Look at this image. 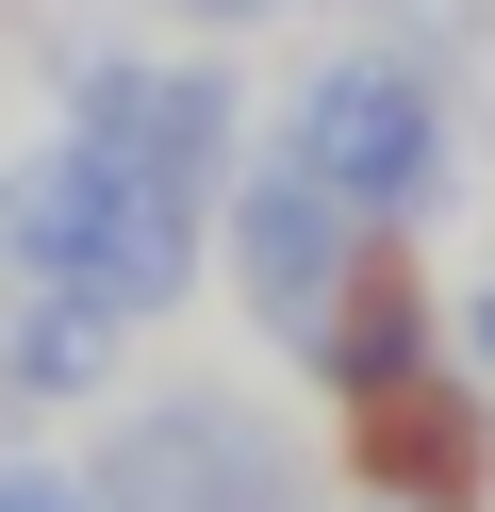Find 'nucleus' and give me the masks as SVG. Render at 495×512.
Here are the masks:
<instances>
[{
    "label": "nucleus",
    "mask_w": 495,
    "mask_h": 512,
    "mask_svg": "<svg viewBox=\"0 0 495 512\" xmlns=\"http://www.w3.org/2000/svg\"><path fill=\"white\" fill-rule=\"evenodd\" d=\"M83 479H99V512H314V446H297L281 413L215 397V380L132 397Z\"/></svg>",
    "instance_id": "nucleus-3"
},
{
    "label": "nucleus",
    "mask_w": 495,
    "mask_h": 512,
    "mask_svg": "<svg viewBox=\"0 0 495 512\" xmlns=\"http://www.w3.org/2000/svg\"><path fill=\"white\" fill-rule=\"evenodd\" d=\"M0 512H99L83 463H0Z\"/></svg>",
    "instance_id": "nucleus-10"
},
{
    "label": "nucleus",
    "mask_w": 495,
    "mask_h": 512,
    "mask_svg": "<svg viewBox=\"0 0 495 512\" xmlns=\"http://www.w3.org/2000/svg\"><path fill=\"white\" fill-rule=\"evenodd\" d=\"M347 265H363V199H330L297 149L264 182H231V281H248L264 331H314V314L347 298Z\"/></svg>",
    "instance_id": "nucleus-4"
},
{
    "label": "nucleus",
    "mask_w": 495,
    "mask_h": 512,
    "mask_svg": "<svg viewBox=\"0 0 495 512\" xmlns=\"http://www.w3.org/2000/svg\"><path fill=\"white\" fill-rule=\"evenodd\" d=\"M0 248H17L33 281H83V298H116L132 331H149V314H182V281H198V199H182V182H149L132 149L66 133L50 166H17V182H0Z\"/></svg>",
    "instance_id": "nucleus-1"
},
{
    "label": "nucleus",
    "mask_w": 495,
    "mask_h": 512,
    "mask_svg": "<svg viewBox=\"0 0 495 512\" xmlns=\"http://www.w3.org/2000/svg\"><path fill=\"white\" fill-rule=\"evenodd\" d=\"M446 50H413V34H347L314 83H297V166L330 182V199H363V215H429L462 182V133H446Z\"/></svg>",
    "instance_id": "nucleus-2"
},
{
    "label": "nucleus",
    "mask_w": 495,
    "mask_h": 512,
    "mask_svg": "<svg viewBox=\"0 0 495 512\" xmlns=\"http://www.w3.org/2000/svg\"><path fill=\"white\" fill-rule=\"evenodd\" d=\"M347 17H380V34H413V50H479L495 0H347Z\"/></svg>",
    "instance_id": "nucleus-9"
},
{
    "label": "nucleus",
    "mask_w": 495,
    "mask_h": 512,
    "mask_svg": "<svg viewBox=\"0 0 495 512\" xmlns=\"http://www.w3.org/2000/svg\"><path fill=\"white\" fill-rule=\"evenodd\" d=\"M99 149H132V166L182 182V199H231V67H149V100H132Z\"/></svg>",
    "instance_id": "nucleus-6"
},
{
    "label": "nucleus",
    "mask_w": 495,
    "mask_h": 512,
    "mask_svg": "<svg viewBox=\"0 0 495 512\" xmlns=\"http://www.w3.org/2000/svg\"><path fill=\"white\" fill-rule=\"evenodd\" d=\"M363 446H396V512H446L462 479H479V397H462V380H380V397H363Z\"/></svg>",
    "instance_id": "nucleus-7"
},
{
    "label": "nucleus",
    "mask_w": 495,
    "mask_h": 512,
    "mask_svg": "<svg viewBox=\"0 0 495 512\" xmlns=\"http://www.w3.org/2000/svg\"><path fill=\"white\" fill-rule=\"evenodd\" d=\"M116 347H132V314H116V298H83V281H33V298H17V347H0V397H17V413L99 397V380H116Z\"/></svg>",
    "instance_id": "nucleus-5"
},
{
    "label": "nucleus",
    "mask_w": 495,
    "mask_h": 512,
    "mask_svg": "<svg viewBox=\"0 0 495 512\" xmlns=\"http://www.w3.org/2000/svg\"><path fill=\"white\" fill-rule=\"evenodd\" d=\"M297 347H314L330 397H380V380H413V364H429V314H413V281H396V265H347V298H330Z\"/></svg>",
    "instance_id": "nucleus-8"
},
{
    "label": "nucleus",
    "mask_w": 495,
    "mask_h": 512,
    "mask_svg": "<svg viewBox=\"0 0 495 512\" xmlns=\"http://www.w3.org/2000/svg\"><path fill=\"white\" fill-rule=\"evenodd\" d=\"M462 364H495V281H479V298H462Z\"/></svg>",
    "instance_id": "nucleus-11"
}]
</instances>
